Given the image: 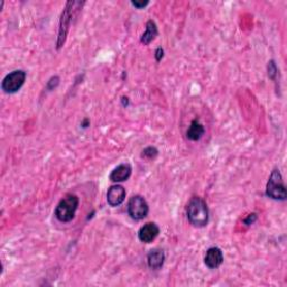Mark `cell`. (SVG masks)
Instances as JSON below:
<instances>
[{"label": "cell", "instance_id": "6da1fadb", "mask_svg": "<svg viewBox=\"0 0 287 287\" xmlns=\"http://www.w3.org/2000/svg\"><path fill=\"white\" fill-rule=\"evenodd\" d=\"M186 215L192 226L197 228H203L209 222V209L203 199L193 197L186 207Z\"/></svg>", "mask_w": 287, "mask_h": 287}, {"label": "cell", "instance_id": "7a4b0ae2", "mask_svg": "<svg viewBox=\"0 0 287 287\" xmlns=\"http://www.w3.org/2000/svg\"><path fill=\"white\" fill-rule=\"evenodd\" d=\"M79 207V198L75 194L64 197L55 209V216L59 222H70L74 219Z\"/></svg>", "mask_w": 287, "mask_h": 287}, {"label": "cell", "instance_id": "3957f363", "mask_svg": "<svg viewBox=\"0 0 287 287\" xmlns=\"http://www.w3.org/2000/svg\"><path fill=\"white\" fill-rule=\"evenodd\" d=\"M266 196L273 200H280L285 201L286 200V187L283 181L279 170L275 169L272 174H270L267 185H266Z\"/></svg>", "mask_w": 287, "mask_h": 287}, {"label": "cell", "instance_id": "277c9868", "mask_svg": "<svg viewBox=\"0 0 287 287\" xmlns=\"http://www.w3.org/2000/svg\"><path fill=\"white\" fill-rule=\"evenodd\" d=\"M27 73L23 70H16V71L10 72L4 78L2 82V89L5 93L13 94L18 92L21 86L24 85L26 81Z\"/></svg>", "mask_w": 287, "mask_h": 287}, {"label": "cell", "instance_id": "5b68a950", "mask_svg": "<svg viewBox=\"0 0 287 287\" xmlns=\"http://www.w3.org/2000/svg\"><path fill=\"white\" fill-rule=\"evenodd\" d=\"M127 210H128V214L131 215L132 219L139 221L145 219L146 216L148 215L149 207L144 197L138 196L137 194V196H133L131 200H129Z\"/></svg>", "mask_w": 287, "mask_h": 287}, {"label": "cell", "instance_id": "8992f818", "mask_svg": "<svg viewBox=\"0 0 287 287\" xmlns=\"http://www.w3.org/2000/svg\"><path fill=\"white\" fill-rule=\"evenodd\" d=\"M74 2L67 3L66 7H64L61 19H59V28H58V37H57V50H59L66 43L67 35L69 33L70 25H71L72 19V9L74 6Z\"/></svg>", "mask_w": 287, "mask_h": 287}, {"label": "cell", "instance_id": "52a82bcc", "mask_svg": "<svg viewBox=\"0 0 287 287\" xmlns=\"http://www.w3.org/2000/svg\"><path fill=\"white\" fill-rule=\"evenodd\" d=\"M224 252H222L220 248L211 247L207 250V253H205L204 264L210 269H216L224 263Z\"/></svg>", "mask_w": 287, "mask_h": 287}, {"label": "cell", "instance_id": "ba28073f", "mask_svg": "<svg viewBox=\"0 0 287 287\" xmlns=\"http://www.w3.org/2000/svg\"><path fill=\"white\" fill-rule=\"evenodd\" d=\"M158 235H160L158 226L154 224V222H148V224L144 225L142 228L139 229L138 239L144 243H150L156 239Z\"/></svg>", "mask_w": 287, "mask_h": 287}, {"label": "cell", "instance_id": "9c48e42d", "mask_svg": "<svg viewBox=\"0 0 287 287\" xmlns=\"http://www.w3.org/2000/svg\"><path fill=\"white\" fill-rule=\"evenodd\" d=\"M126 199V189L121 185H112L107 192V201L110 207H119Z\"/></svg>", "mask_w": 287, "mask_h": 287}, {"label": "cell", "instance_id": "30bf717a", "mask_svg": "<svg viewBox=\"0 0 287 287\" xmlns=\"http://www.w3.org/2000/svg\"><path fill=\"white\" fill-rule=\"evenodd\" d=\"M132 165L128 163H123L118 165L116 169H113L109 175V180L113 183L126 182L132 176Z\"/></svg>", "mask_w": 287, "mask_h": 287}, {"label": "cell", "instance_id": "8fae6325", "mask_svg": "<svg viewBox=\"0 0 287 287\" xmlns=\"http://www.w3.org/2000/svg\"><path fill=\"white\" fill-rule=\"evenodd\" d=\"M165 262V253L164 250L160 248L151 249L147 254V264L148 267L153 270H158L163 267Z\"/></svg>", "mask_w": 287, "mask_h": 287}, {"label": "cell", "instance_id": "7c38bea8", "mask_svg": "<svg viewBox=\"0 0 287 287\" xmlns=\"http://www.w3.org/2000/svg\"><path fill=\"white\" fill-rule=\"evenodd\" d=\"M205 129L203 127V124L200 122L198 119H194L186 131V138L188 140H191V142H198V140L203 137Z\"/></svg>", "mask_w": 287, "mask_h": 287}, {"label": "cell", "instance_id": "4fadbf2b", "mask_svg": "<svg viewBox=\"0 0 287 287\" xmlns=\"http://www.w3.org/2000/svg\"><path fill=\"white\" fill-rule=\"evenodd\" d=\"M157 35H158V29H157L155 21L148 20L147 24H146V31L140 37V42L144 45H149L156 39Z\"/></svg>", "mask_w": 287, "mask_h": 287}, {"label": "cell", "instance_id": "5bb4252c", "mask_svg": "<svg viewBox=\"0 0 287 287\" xmlns=\"http://www.w3.org/2000/svg\"><path fill=\"white\" fill-rule=\"evenodd\" d=\"M158 155V149L156 147H153V146H149V147H146L143 151H142V158L145 160H154Z\"/></svg>", "mask_w": 287, "mask_h": 287}, {"label": "cell", "instance_id": "9a60e30c", "mask_svg": "<svg viewBox=\"0 0 287 287\" xmlns=\"http://www.w3.org/2000/svg\"><path fill=\"white\" fill-rule=\"evenodd\" d=\"M267 71H268V77L269 79H272V80H275L276 77H277V74H278V69H277V66H276V63L275 61H269L268 62V66H267Z\"/></svg>", "mask_w": 287, "mask_h": 287}, {"label": "cell", "instance_id": "2e32d148", "mask_svg": "<svg viewBox=\"0 0 287 287\" xmlns=\"http://www.w3.org/2000/svg\"><path fill=\"white\" fill-rule=\"evenodd\" d=\"M58 83H59V78H58V77H53L50 81H48V83H47V88L50 89V90L55 89L56 86L58 85Z\"/></svg>", "mask_w": 287, "mask_h": 287}, {"label": "cell", "instance_id": "e0dca14e", "mask_svg": "<svg viewBox=\"0 0 287 287\" xmlns=\"http://www.w3.org/2000/svg\"><path fill=\"white\" fill-rule=\"evenodd\" d=\"M257 218H258V216H257V214H256V213L249 214V215H248V218H247V219H245V221H243V222H245V225H246V226H250V225H252V224H253L254 221L257 220Z\"/></svg>", "mask_w": 287, "mask_h": 287}, {"label": "cell", "instance_id": "ac0fdd59", "mask_svg": "<svg viewBox=\"0 0 287 287\" xmlns=\"http://www.w3.org/2000/svg\"><path fill=\"white\" fill-rule=\"evenodd\" d=\"M164 57V50L162 47H158L157 50L155 51V58L157 62H161L162 58Z\"/></svg>", "mask_w": 287, "mask_h": 287}, {"label": "cell", "instance_id": "d6986e66", "mask_svg": "<svg viewBox=\"0 0 287 287\" xmlns=\"http://www.w3.org/2000/svg\"><path fill=\"white\" fill-rule=\"evenodd\" d=\"M148 4H149L148 0H145V2H137V0H136V2H132V5H133V6H134V7H136V8H139V9H140V8H144V7H146V6H147Z\"/></svg>", "mask_w": 287, "mask_h": 287}, {"label": "cell", "instance_id": "ffe728a7", "mask_svg": "<svg viewBox=\"0 0 287 287\" xmlns=\"http://www.w3.org/2000/svg\"><path fill=\"white\" fill-rule=\"evenodd\" d=\"M81 126H82V128H88L90 126V120H89V119H84Z\"/></svg>", "mask_w": 287, "mask_h": 287}, {"label": "cell", "instance_id": "44dd1931", "mask_svg": "<svg viewBox=\"0 0 287 287\" xmlns=\"http://www.w3.org/2000/svg\"><path fill=\"white\" fill-rule=\"evenodd\" d=\"M121 101H122V105H123L124 107H127V106L129 105V100H128V98H127V97H122V99H121Z\"/></svg>", "mask_w": 287, "mask_h": 287}]
</instances>
